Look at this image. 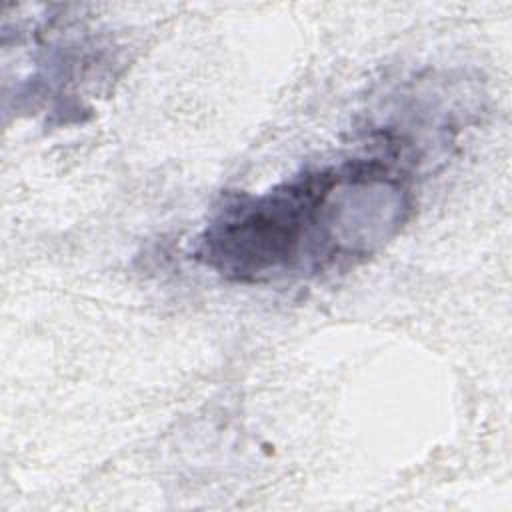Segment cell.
Returning <instances> with one entry per match:
<instances>
[{
  "label": "cell",
  "instance_id": "1",
  "mask_svg": "<svg viewBox=\"0 0 512 512\" xmlns=\"http://www.w3.org/2000/svg\"><path fill=\"white\" fill-rule=\"evenodd\" d=\"M380 248V202L352 158L222 198L192 256L228 282L270 284L354 264Z\"/></svg>",
  "mask_w": 512,
  "mask_h": 512
}]
</instances>
